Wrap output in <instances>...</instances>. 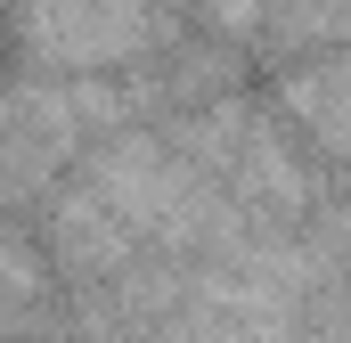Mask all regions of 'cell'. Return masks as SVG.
Listing matches in <instances>:
<instances>
[{
  "mask_svg": "<svg viewBox=\"0 0 351 343\" xmlns=\"http://www.w3.org/2000/svg\"><path fill=\"white\" fill-rule=\"evenodd\" d=\"M294 327V261H237L221 278H204V294L188 303V343H286Z\"/></svg>",
  "mask_w": 351,
  "mask_h": 343,
  "instance_id": "cell-1",
  "label": "cell"
},
{
  "mask_svg": "<svg viewBox=\"0 0 351 343\" xmlns=\"http://www.w3.org/2000/svg\"><path fill=\"white\" fill-rule=\"evenodd\" d=\"M204 8H213L229 33H254V25H262V0H204Z\"/></svg>",
  "mask_w": 351,
  "mask_h": 343,
  "instance_id": "cell-2",
  "label": "cell"
}]
</instances>
